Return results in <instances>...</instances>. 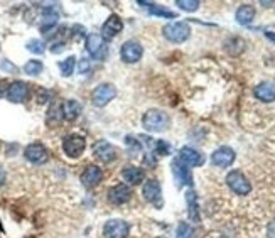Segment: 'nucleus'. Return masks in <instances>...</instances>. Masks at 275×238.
<instances>
[{"label":"nucleus","instance_id":"nucleus-17","mask_svg":"<svg viewBox=\"0 0 275 238\" xmlns=\"http://www.w3.org/2000/svg\"><path fill=\"white\" fill-rule=\"evenodd\" d=\"M171 167H173V172H174L176 179L179 181V184H187V186L192 184V176H191V171H189L187 165H184L179 159H174Z\"/></svg>","mask_w":275,"mask_h":238},{"label":"nucleus","instance_id":"nucleus-37","mask_svg":"<svg viewBox=\"0 0 275 238\" xmlns=\"http://www.w3.org/2000/svg\"><path fill=\"white\" fill-rule=\"evenodd\" d=\"M80 70H81V73H85V71L88 70V63H87V61H81V66H80Z\"/></svg>","mask_w":275,"mask_h":238},{"label":"nucleus","instance_id":"nucleus-26","mask_svg":"<svg viewBox=\"0 0 275 238\" xmlns=\"http://www.w3.org/2000/svg\"><path fill=\"white\" fill-rule=\"evenodd\" d=\"M42 63L41 61H37V59H31L29 63H25V66H24V73H27V75H32V76H36V75H39L42 73Z\"/></svg>","mask_w":275,"mask_h":238},{"label":"nucleus","instance_id":"nucleus-23","mask_svg":"<svg viewBox=\"0 0 275 238\" xmlns=\"http://www.w3.org/2000/svg\"><path fill=\"white\" fill-rule=\"evenodd\" d=\"M58 19H59L58 10H56L54 7H47L44 10V14H42V25H41L42 32H46L47 29L54 27L56 22H58Z\"/></svg>","mask_w":275,"mask_h":238},{"label":"nucleus","instance_id":"nucleus-30","mask_svg":"<svg viewBox=\"0 0 275 238\" xmlns=\"http://www.w3.org/2000/svg\"><path fill=\"white\" fill-rule=\"evenodd\" d=\"M27 49L34 54H42L46 51V46H44V42L39 39H32L27 42Z\"/></svg>","mask_w":275,"mask_h":238},{"label":"nucleus","instance_id":"nucleus-14","mask_svg":"<svg viewBox=\"0 0 275 238\" xmlns=\"http://www.w3.org/2000/svg\"><path fill=\"white\" fill-rule=\"evenodd\" d=\"M29 96V86L24 81H14L7 90V98L14 103H22Z\"/></svg>","mask_w":275,"mask_h":238},{"label":"nucleus","instance_id":"nucleus-24","mask_svg":"<svg viewBox=\"0 0 275 238\" xmlns=\"http://www.w3.org/2000/svg\"><path fill=\"white\" fill-rule=\"evenodd\" d=\"M253 17H255V8H253V5H242L236 10V22L242 25L250 24Z\"/></svg>","mask_w":275,"mask_h":238},{"label":"nucleus","instance_id":"nucleus-28","mask_svg":"<svg viewBox=\"0 0 275 238\" xmlns=\"http://www.w3.org/2000/svg\"><path fill=\"white\" fill-rule=\"evenodd\" d=\"M63 118V112H61V107L59 105H53L49 108V113H47V123H56Z\"/></svg>","mask_w":275,"mask_h":238},{"label":"nucleus","instance_id":"nucleus-27","mask_svg":"<svg viewBox=\"0 0 275 238\" xmlns=\"http://www.w3.org/2000/svg\"><path fill=\"white\" fill-rule=\"evenodd\" d=\"M75 65H76V59L70 56L66 58L64 61L59 63V70H61V75L63 76H71V73L75 71Z\"/></svg>","mask_w":275,"mask_h":238},{"label":"nucleus","instance_id":"nucleus-32","mask_svg":"<svg viewBox=\"0 0 275 238\" xmlns=\"http://www.w3.org/2000/svg\"><path fill=\"white\" fill-rule=\"evenodd\" d=\"M156 154L159 156H167L169 154V144L164 142V140H159L156 146Z\"/></svg>","mask_w":275,"mask_h":238},{"label":"nucleus","instance_id":"nucleus-4","mask_svg":"<svg viewBox=\"0 0 275 238\" xmlns=\"http://www.w3.org/2000/svg\"><path fill=\"white\" fill-rule=\"evenodd\" d=\"M85 149H87V142L78 134H70L63 140V151L66 152L68 157H73V159H76V157L83 154Z\"/></svg>","mask_w":275,"mask_h":238},{"label":"nucleus","instance_id":"nucleus-38","mask_svg":"<svg viewBox=\"0 0 275 238\" xmlns=\"http://www.w3.org/2000/svg\"><path fill=\"white\" fill-rule=\"evenodd\" d=\"M267 37H269V39H272V41L275 42V36H274V34H270V32H267Z\"/></svg>","mask_w":275,"mask_h":238},{"label":"nucleus","instance_id":"nucleus-2","mask_svg":"<svg viewBox=\"0 0 275 238\" xmlns=\"http://www.w3.org/2000/svg\"><path fill=\"white\" fill-rule=\"evenodd\" d=\"M164 37L171 42H184L191 34V27L186 22H171L162 29Z\"/></svg>","mask_w":275,"mask_h":238},{"label":"nucleus","instance_id":"nucleus-7","mask_svg":"<svg viewBox=\"0 0 275 238\" xmlns=\"http://www.w3.org/2000/svg\"><path fill=\"white\" fill-rule=\"evenodd\" d=\"M142 196H144L145 201H149L150 205H154L156 208L162 206V189L156 179L145 182L144 188H142Z\"/></svg>","mask_w":275,"mask_h":238},{"label":"nucleus","instance_id":"nucleus-12","mask_svg":"<svg viewBox=\"0 0 275 238\" xmlns=\"http://www.w3.org/2000/svg\"><path fill=\"white\" fill-rule=\"evenodd\" d=\"M132 191L125 184H117L108 191V201L111 205H125L130 201Z\"/></svg>","mask_w":275,"mask_h":238},{"label":"nucleus","instance_id":"nucleus-11","mask_svg":"<svg viewBox=\"0 0 275 238\" xmlns=\"http://www.w3.org/2000/svg\"><path fill=\"white\" fill-rule=\"evenodd\" d=\"M120 54H122V59L125 63H137L142 58V54H144V49H142V46L137 41H127L122 46Z\"/></svg>","mask_w":275,"mask_h":238},{"label":"nucleus","instance_id":"nucleus-34","mask_svg":"<svg viewBox=\"0 0 275 238\" xmlns=\"http://www.w3.org/2000/svg\"><path fill=\"white\" fill-rule=\"evenodd\" d=\"M47 96H49V93L44 91V90H41V91H39V98H37V101H39V103H46V101H47Z\"/></svg>","mask_w":275,"mask_h":238},{"label":"nucleus","instance_id":"nucleus-10","mask_svg":"<svg viewBox=\"0 0 275 238\" xmlns=\"http://www.w3.org/2000/svg\"><path fill=\"white\" fill-rule=\"evenodd\" d=\"M235 151L231 147L223 146L211 154V164L216 167H230L235 160Z\"/></svg>","mask_w":275,"mask_h":238},{"label":"nucleus","instance_id":"nucleus-22","mask_svg":"<svg viewBox=\"0 0 275 238\" xmlns=\"http://www.w3.org/2000/svg\"><path fill=\"white\" fill-rule=\"evenodd\" d=\"M186 203H187V215L191 222L197 223L199 222V206H197V196L192 189L186 193Z\"/></svg>","mask_w":275,"mask_h":238},{"label":"nucleus","instance_id":"nucleus-8","mask_svg":"<svg viewBox=\"0 0 275 238\" xmlns=\"http://www.w3.org/2000/svg\"><path fill=\"white\" fill-rule=\"evenodd\" d=\"M24 156H25V159H27L29 162L36 164V165L44 164V162H47V159H49V154H47L46 147L39 142L29 144V146L25 147V151H24Z\"/></svg>","mask_w":275,"mask_h":238},{"label":"nucleus","instance_id":"nucleus-21","mask_svg":"<svg viewBox=\"0 0 275 238\" xmlns=\"http://www.w3.org/2000/svg\"><path fill=\"white\" fill-rule=\"evenodd\" d=\"M255 96L260 101H265V103H270V101L275 100V86L272 83H260L259 86H255Z\"/></svg>","mask_w":275,"mask_h":238},{"label":"nucleus","instance_id":"nucleus-36","mask_svg":"<svg viewBox=\"0 0 275 238\" xmlns=\"http://www.w3.org/2000/svg\"><path fill=\"white\" fill-rule=\"evenodd\" d=\"M5 177H7V174H5V171H3L2 167H0V186L5 182Z\"/></svg>","mask_w":275,"mask_h":238},{"label":"nucleus","instance_id":"nucleus-1","mask_svg":"<svg viewBox=\"0 0 275 238\" xmlns=\"http://www.w3.org/2000/svg\"><path fill=\"white\" fill-rule=\"evenodd\" d=\"M142 125L147 132H164L171 125V118L162 110H149L142 118Z\"/></svg>","mask_w":275,"mask_h":238},{"label":"nucleus","instance_id":"nucleus-16","mask_svg":"<svg viewBox=\"0 0 275 238\" xmlns=\"http://www.w3.org/2000/svg\"><path fill=\"white\" fill-rule=\"evenodd\" d=\"M123 29V22L122 19H120L118 15H110L108 19H106V22L103 24L101 27V34L105 39H113L117 34L122 32Z\"/></svg>","mask_w":275,"mask_h":238},{"label":"nucleus","instance_id":"nucleus-19","mask_svg":"<svg viewBox=\"0 0 275 238\" xmlns=\"http://www.w3.org/2000/svg\"><path fill=\"white\" fill-rule=\"evenodd\" d=\"M103 46L105 44H103V37L100 36V34H90V36L87 37V49L93 58L101 56V51L105 49Z\"/></svg>","mask_w":275,"mask_h":238},{"label":"nucleus","instance_id":"nucleus-15","mask_svg":"<svg viewBox=\"0 0 275 238\" xmlns=\"http://www.w3.org/2000/svg\"><path fill=\"white\" fill-rule=\"evenodd\" d=\"M179 160L184 164V165H191V167H196V165H203L204 162V156L199 154L197 151L191 147H183L181 152H179Z\"/></svg>","mask_w":275,"mask_h":238},{"label":"nucleus","instance_id":"nucleus-13","mask_svg":"<svg viewBox=\"0 0 275 238\" xmlns=\"http://www.w3.org/2000/svg\"><path fill=\"white\" fill-rule=\"evenodd\" d=\"M101 179H103V171L98 165H88L83 171V174H81V182H83V186L88 189L98 186Z\"/></svg>","mask_w":275,"mask_h":238},{"label":"nucleus","instance_id":"nucleus-3","mask_svg":"<svg viewBox=\"0 0 275 238\" xmlns=\"http://www.w3.org/2000/svg\"><path fill=\"white\" fill-rule=\"evenodd\" d=\"M226 184L230 186V189L233 191L235 194H240V196L250 194V191H252L250 181L245 177V174L242 171H231L228 176H226Z\"/></svg>","mask_w":275,"mask_h":238},{"label":"nucleus","instance_id":"nucleus-5","mask_svg":"<svg viewBox=\"0 0 275 238\" xmlns=\"http://www.w3.org/2000/svg\"><path fill=\"white\" fill-rule=\"evenodd\" d=\"M117 96V88L110 83H103L100 86H96L92 93V100L96 107H105L111 100Z\"/></svg>","mask_w":275,"mask_h":238},{"label":"nucleus","instance_id":"nucleus-18","mask_svg":"<svg viewBox=\"0 0 275 238\" xmlns=\"http://www.w3.org/2000/svg\"><path fill=\"white\" fill-rule=\"evenodd\" d=\"M61 112H63V117L66 118V120H76V118L80 117L81 113V103L76 100H66L64 103L61 105Z\"/></svg>","mask_w":275,"mask_h":238},{"label":"nucleus","instance_id":"nucleus-9","mask_svg":"<svg viewBox=\"0 0 275 238\" xmlns=\"http://www.w3.org/2000/svg\"><path fill=\"white\" fill-rule=\"evenodd\" d=\"M93 156L96 157L100 162L108 164V162H111V160H115L117 151H115V147L111 146L110 142H106V140H98V142L93 146Z\"/></svg>","mask_w":275,"mask_h":238},{"label":"nucleus","instance_id":"nucleus-6","mask_svg":"<svg viewBox=\"0 0 275 238\" xmlns=\"http://www.w3.org/2000/svg\"><path fill=\"white\" fill-rule=\"evenodd\" d=\"M130 233V227L123 220H110L103 227V237L105 238H127Z\"/></svg>","mask_w":275,"mask_h":238},{"label":"nucleus","instance_id":"nucleus-31","mask_svg":"<svg viewBox=\"0 0 275 238\" xmlns=\"http://www.w3.org/2000/svg\"><path fill=\"white\" fill-rule=\"evenodd\" d=\"M178 238H192L191 228H189L186 223H181L178 227Z\"/></svg>","mask_w":275,"mask_h":238},{"label":"nucleus","instance_id":"nucleus-29","mask_svg":"<svg viewBox=\"0 0 275 238\" xmlns=\"http://www.w3.org/2000/svg\"><path fill=\"white\" fill-rule=\"evenodd\" d=\"M178 7L183 8V10H187V12H194L197 10V7H199V2L197 0H178Z\"/></svg>","mask_w":275,"mask_h":238},{"label":"nucleus","instance_id":"nucleus-35","mask_svg":"<svg viewBox=\"0 0 275 238\" xmlns=\"http://www.w3.org/2000/svg\"><path fill=\"white\" fill-rule=\"evenodd\" d=\"M267 233H269V238H275V222H272L269 225Z\"/></svg>","mask_w":275,"mask_h":238},{"label":"nucleus","instance_id":"nucleus-20","mask_svg":"<svg viewBox=\"0 0 275 238\" xmlns=\"http://www.w3.org/2000/svg\"><path fill=\"white\" fill-rule=\"evenodd\" d=\"M122 177L128 182V184L135 186L144 181V171H142L140 167H137V165H127L122 171Z\"/></svg>","mask_w":275,"mask_h":238},{"label":"nucleus","instance_id":"nucleus-25","mask_svg":"<svg viewBox=\"0 0 275 238\" xmlns=\"http://www.w3.org/2000/svg\"><path fill=\"white\" fill-rule=\"evenodd\" d=\"M142 7L149 8V12L152 15H157V17H166V19H176V14L167 8L161 7V5H156V3H150V2H139Z\"/></svg>","mask_w":275,"mask_h":238},{"label":"nucleus","instance_id":"nucleus-33","mask_svg":"<svg viewBox=\"0 0 275 238\" xmlns=\"http://www.w3.org/2000/svg\"><path fill=\"white\" fill-rule=\"evenodd\" d=\"M0 68H2V70H7V71H12V73H17V68L8 61H0Z\"/></svg>","mask_w":275,"mask_h":238},{"label":"nucleus","instance_id":"nucleus-39","mask_svg":"<svg viewBox=\"0 0 275 238\" xmlns=\"http://www.w3.org/2000/svg\"><path fill=\"white\" fill-rule=\"evenodd\" d=\"M159 238H166V237H159Z\"/></svg>","mask_w":275,"mask_h":238}]
</instances>
